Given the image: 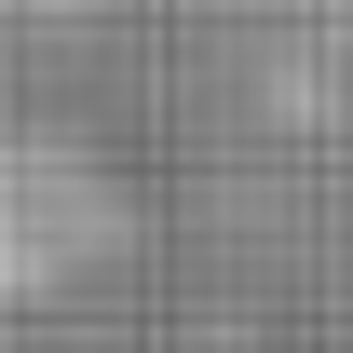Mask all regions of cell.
Masks as SVG:
<instances>
[{
    "label": "cell",
    "instance_id": "obj_1",
    "mask_svg": "<svg viewBox=\"0 0 353 353\" xmlns=\"http://www.w3.org/2000/svg\"><path fill=\"white\" fill-rule=\"evenodd\" d=\"M123 231H136V190L95 136L68 123L0 136V299H68L82 272L123 259Z\"/></svg>",
    "mask_w": 353,
    "mask_h": 353
}]
</instances>
